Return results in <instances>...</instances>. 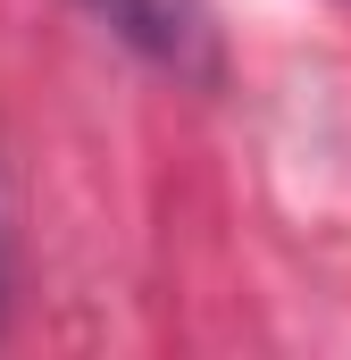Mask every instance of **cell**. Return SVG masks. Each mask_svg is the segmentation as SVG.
<instances>
[]
</instances>
